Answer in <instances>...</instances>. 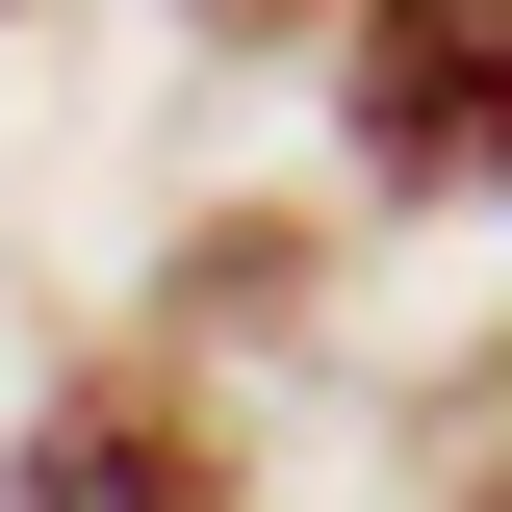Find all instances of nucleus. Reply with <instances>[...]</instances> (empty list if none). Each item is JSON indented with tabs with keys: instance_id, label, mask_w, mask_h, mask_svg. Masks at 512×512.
Returning <instances> with one entry per match:
<instances>
[{
	"instance_id": "5",
	"label": "nucleus",
	"mask_w": 512,
	"mask_h": 512,
	"mask_svg": "<svg viewBox=\"0 0 512 512\" xmlns=\"http://www.w3.org/2000/svg\"><path fill=\"white\" fill-rule=\"evenodd\" d=\"M308 26H359V0H205V52H308Z\"/></svg>"
},
{
	"instance_id": "3",
	"label": "nucleus",
	"mask_w": 512,
	"mask_h": 512,
	"mask_svg": "<svg viewBox=\"0 0 512 512\" xmlns=\"http://www.w3.org/2000/svg\"><path fill=\"white\" fill-rule=\"evenodd\" d=\"M410 512H512V359L410 384Z\"/></svg>"
},
{
	"instance_id": "4",
	"label": "nucleus",
	"mask_w": 512,
	"mask_h": 512,
	"mask_svg": "<svg viewBox=\"0 0 512 512\" xmlns=\"http://www.w3.org/2000/svg\"><path fill=\"white\" fill-rule=\"evenodd\" d=\"M180 308L282 333V308H308V205H231V231H180Z\"/></svg>"
},
{
	"instance_id": "1",
	"label": "nucleus",
	"mask_w": 512,
	"mask_h": 512,
	"mask_svg": "<svg viewBox=\"0 0 512 512\" xmlns=\"http://www.w3.org/2000/svg\"><path fill=\"white\" fill-rule=\"evenodd\" d=\"M333 128H359L384 205L512 180V0H359V26H333Z\"/></svg>"
},
{
	"instance_id": "2",
	"label": "nucleus",
	"mask_w": 512,
	"mask_h": 512,
	"mask_svg": "<svg viewBox=\"0 0 512 512\" xmlns=\"http://www.w3.org/2000/svg\"><path fill=\"white\" fill-rule=\"evenodd\" d=\"M231 384L205 359H77L26 436H0V512H231Z\"/></svg>"
}]
</instances>
